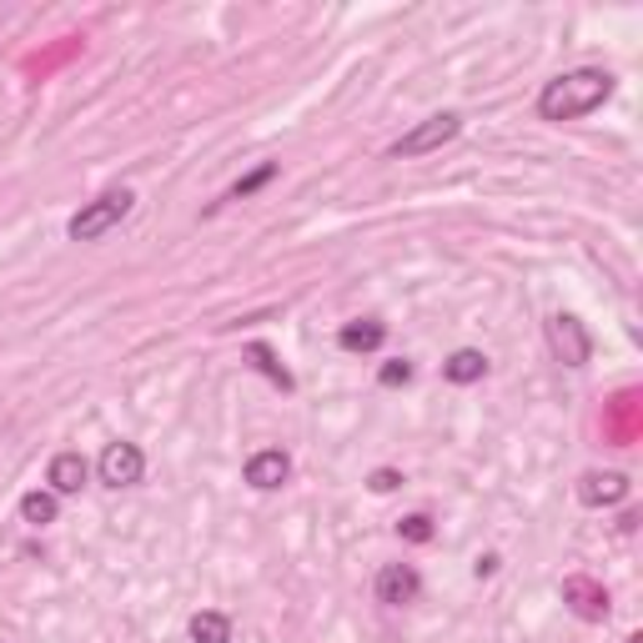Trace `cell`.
Wrapping results in <instances>:
<instances>
[{
	"instance_id": "1",
	"label": "cell",
	"mask_w": 643,
	"mask_h": 643,
	"mask_svg": "<svg viewBox=\"0 0 643 643\" xmlns=\"http://www.w3.org/2000/svg\"><path fill=\"white\" fill-rule=\"evenodd\" d=\"M609 96H613V76H609V71L583 66V71H568V76H558V81H548V86H543L538 116H543V121H578V116L599 111Z\"/></svg>"
},
{
	"instance_id": "2",
	"label": "cell",
	"mask_w": 643,
	"mask_h": 643,
	"mask_svg": "<svg viewBox=\"0 0 643 643\" xmlns=\"http://www.w3.org/2000/svg\"><path fill=\"white\" fill-rule=\"evenodd\" d=\"M131 202H136V196L126 192V186H121V192H101L96 202H86V206H81V212L66 222L71 242H101L106 232H111V226L121 222L126 212H131Z\"/></svg>"
},
{
	"instance_id": "3",
	"label": "cell",
	"mask_w": 643,
	"mask_h": 643,
	"mask_svg": "<svg viewBox=\"0 0 643 643\" xmlns=\"http://www.w3.org/2000/svg\"><path fill=\"white\" fill-rule=\"evenodd\" d=\"M463 131V121L452 111H442V116H428V121H418L407 136H397L393 147H387V157L393 161H407V157H428V151H438V147H448L452 136Z\"/></svg>"
},
{
	"instance_id": "4",
	"label": "cell",
	"mask_w": 643,
	"mask_h": 643,
	"mask_svg": "<svg viewBox=\"0 0 643 643\" xmlns=\"http://www.w3.org/2000/svg\"><path fill=\"white\" fill-rule=\"evenodd\" d=\"M548 347H554V357L564 362V367H583V362L593 357V337H588V328L574 312L548 317Z\"/></svg>"
},
{
	"instance_id": "5",
	"label": "cell",
	"mask_w": 643,
	"mask_h": 643,
	"mask_svg": "<svg viewBox=\"0 0 643 643\" xmlns=\"http://www.w3.org/2000/svg\"><path fill=\"white\" fill-rule=\"evenodd\" d=\"M96 473H101L106 487H131V483H141V473H147V458H141L136 442H106Z\"/></svg>"
},
{
	"instance_id": "6",
	"label": "cell",
	"mask_w": 643,
	"mask_h": 643,
	"mask_svg": "<svg viewBox=\"0 0 643 643\" xmlns=\"http://www.w3.org/2000/svg\"><path fill=\"white\" fill-rule=\"evenodd\" d=\"M418 593H422V578L412 564H387L377 574V603H387V609H407V603H418Z\"/></svg>"
},
{
	"instance_id": "7",
	"label": "cell",
	"mask_w": 643,
	"mask_h": 643,
	"mask_svg": "<svg viewBox=\"0 0 643 643\" xmlns=\"http://www.w3.org/2000/svg\"><path fill=\"white\" fill-rule=\"evenodd\" d=\"M287 478H292V458H287L282 448H267V452H251L247 458V483L261 487V493L282 487Z\"/></svg>"
},
{
	"instance_id": "8",
	"label": "cell",
	"mask_w": 643,
	"mask_h": 643,
	"mask_svg": "<svg viewBox=\"0 0 643 643\" xmlns=\"http://www.w3.org/2000/svg\"><path fill=\"white\" fill-rule=\"evenodd\" d=\"M564 603L578 613V619H588V623L609 619V593H603L593 578H568V583H564Z\"/></svg>"
},
{
	"instance_id": "9",
	"label": "cell",
	"mask_w": 643,
	"mask_h": 643,
	"mask_svg": "<svg viewBox=\"0 0 643 643\" xmlns=\"http://www.w3.org/2000/svg\"><path fill=\"white\" fill-rule=\"evenodd\" d=\"M86 478H90V463L81 458V452H56V458H51V468H45V483H51V493H56V497L81 493V487H86Z\"/></svg>"
},
{
	"instance_id": "10",
	"label": "cell",
	"mask_w": 643,
	"mask_h": 643,
	"mask_svg": "<svg viewBox=\"0 0 643 643\" xmlns=\"http://www.w3.org/2000/svg\"><path fill=\"white\" fill-rule=\"evenodd\" d=\"M578 497H583L588 508L623 503V497H629V478H623V473H583V478H578Z\"/></svg>"
},
{
	"instance_id": "11",
	"label": "cell",
	"mask_w": 643,
	"mask_h": 643,
	"mask_svg": "<svg viewBox=\"0 0 643 643\" xmlns=\"http://www.w3.org/2000/svg\"><path fill=\"white\" fill-rule=\"evenodd\" d=\"M483 373H487V357H483V352H473V347L452 352V357L442 362V377H448V383H458V387L478 383V377H483Z\"/></svg>"
},
{
	"instance_id": "12",
	"label": "cell",
	"mask_w": 643,
	"mask_h": 643,
	"mask_svg": "<svg viewBox=\"0 0 643 643\" xmlns=\"http://www.w3.org/2000/svg\"><path fill=\"white\" fill-rule=\"evenodd\" d=\"M342 352H377L387 342V328L383 322H347V328L337 332Z\"/></svg>"
},
{
	"instance_id": "13",
	"label": "cell",
	"mask_w": 643,
	"mask_h": 643,
	"mask_svg": "<svg viewBox=\"0 0 643 643\" xmlns=\"http://www.w3.org/2000/svg\"><path fill=\"white\" fill-rule=\"evenodd\" d=\"M192 639L196 643H232V619H226V613H216V609H202L192 619Z\"/></svg>"
},
{
	"instance_id": "14",
	"label": "cell",
	"mask_w": 643,
	"mask_h": 643,
	"mask_svg": "<svg viewBox=\"0 0 643 643\" xmlns=\"http://www.w3.org/2000/svg\"><path fill=\"white\" fill-rule=\"evenodd\" d=\"M56 513H61V503H56V493H25L21 497V518L31 523V528H45V523H56Z\"/></svg>"
},
{
	"instance_id": "15",
	"label": "cell",
	"mask_w": 643,
	"mask_h": 643,
	"mask_svg": "<svg viewBox=\"0 0 643 643\" xmlns=\"http://www.w3.org/2000/svg\"><path fill=\"white\" fill-rule=\"evenodd\" d=\"M247 357L257 362L261 373H267L271 383L282 387V393H292V373H287V367H282V362H277V357H271V347H267V342H251V347H247Z\"/></svg>"
},
{
	"instance_id": "16",
	"label": "cell",
	"mask_w": 643,
	"mask_h": 643,
	"mask_svg": "<svg viewBox=\"0 0 643 643\" xmlns=\"http://www.w3.org/2000/svg\"><path fill=\"white\" fill-rule=\"evenodd\" d=\"M277 176V161H261L257 171H251V176H242L237 186H232V192H226V202H242V196H251V192H261V186H267V181Z\"/></svg>"
},
{
	"instance_id": "17",
	"label": "cell",
	"mask_w": 643,
	"mask_h": 643,
	"mask_svg": "<svg viewBox=\"0 0 643 643\" xmlns=\"http://www.w3.org/2000/svg\"><path fill=\"white\" fill-rule=\"evenodd\" d=\"M403 538L407 543H432V518H422V513L403 518Z\"/></svg>"
},
{
	"instance_id": "18",
	"label": "cell",
	"mask_w": 643,
	"mask_h": 643,
	"mask_svg": "<svg viewBox=\"0 0 643 643\" xmlns=\"http://www.w3.org/2000/svg\"><path fill=\"white\" fill-rule=\"evenodd\" d=\"M403 383H412V362H403V357L387 362V367H383V387H403Z\"/></svg>"
},
{
	"instance_id": "19",
	"label": "cell",
	"mask_w": 643,
	"mask_h": 643,
	"mask_svg": "<svg viewBox=\"0 0 643 643\" xmlns=\"http://www.w3.org/2000/svg\"><path fill=\"white\" fill-rule=\"evenodd\" d=\"M397 483H403V473H393V468H377L373 473V493H393Z\"/></svg>"
}]
</instances>
